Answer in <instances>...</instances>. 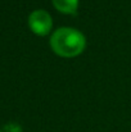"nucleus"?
<instances>
[{
  "instance_id": "obj_1",
  "label": "nucleus",
  "mask_w": 131,
  "mask_h": 132,
  "mask_svg": "<svg viewBox=\"0 0 131 132\" xmlns=\"http://www.w3.org/2000/svg\"><path fill=\"white\" fill-rule=\"evenodd\" d=\"M51 50L62 58L79 56L86 47V39L84 34L72 27H60L50 36Z\"/></svg>"
},
{
  "instance_id": "obj_2",
  "label": "nucleus",
  "mask_w": 131,
  "mask_h": 132,
  "mask_svg": "<svg viewBox=\"0 0 131 132\" xmlns=\"http://www.w3.org/2000/svg\"><path fill=\"white\" fill-rule=\"evenodd\" d=\"M28 27L35 35L46 36L51 31L53 18L46 10L36 9V10L31 12L28 15Z\"/></svg>"
},
{
  "instance_id": "obj_3",
  "label": "nucleus",
  "mask_w": 131,
  "mask_h": 132,
  "mask_svg": "<svg viewBox=\"0 0 131 132\" xmlns=\"http://www.w3.org/2000/svg\"><path fill=\"white\" fill-rule=\"evenodd\" d=\"M80 0H51L54 8L63 14H76Z\"/></svg>"
}]
</instances>
